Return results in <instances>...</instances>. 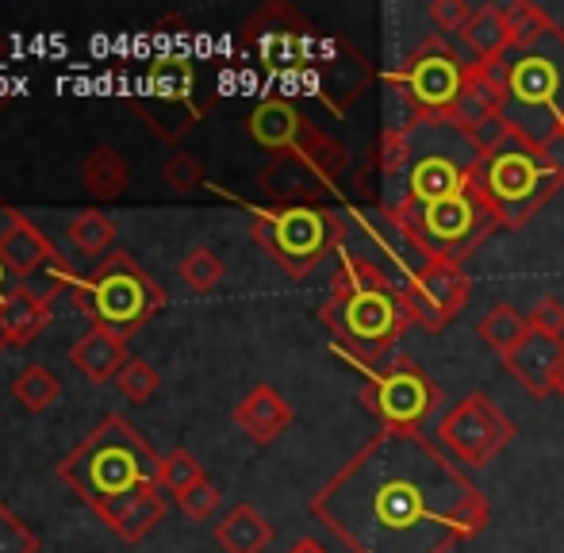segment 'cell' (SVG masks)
Returning <instances> with one entry per match:
<instances>
[{"mask_svg":"<svg viewBox=\"0 0 564 553\" xmlns=\"http://www.w3.org/2000/svg\"><path fill=\"white\" fill-rule=\"evenodd\" d=\"M312 516L349 553H449L488 527L491 503L423 431L380 426L312 496Z\"/></svg>","mask_w":564,"mask_h":553,"instance_id":"6da1fadb","label":"cell"},{"mask_svg":"<svg viewBox=\"0 0 564 553\" xmlns=\"http://www.w3.org/2000/svg\"><path fill=\"white\" fill-rule=\"evenodd\" d=\"M480 150L468 131L438 116H411L380 135L377 165L388 185L400 188V208H423L473 188Z\"/></svg>","mask_w":564,"mask_h":553,"instance_id":"7a4b0ae2","label":"cell"},{"mask_svg":"<svg viewBox=\"0 0 564 553\" xmlns=\"http://www.w3.org/2000/svg\"><path fill=\"white\" fill-rule=\"evenodd\" d=\"M496 93L499 120L511 135L550 150L564 135V31L553 28L527 46H511L499 62L480 66Z\"/></svg>","mask_w":564,"mask_h":553,"instance_id":"3957f363","label":"cell"},{"mask_svg":"<svg viewBox=\"0 0 564 553\" xmlns=\"http://www.w3.org/2000/svg\"><path fill=\"white\" fill-rule=\"evenodd\" d=\"M58 480L100 511L162 485V457L123 415H105L97 431L58 462Z\"/></svg>","mask_w":564,"mask_h":553,"instance_id":"277c9868","label":"cell"},{"mask_svg":"<svg viewBox=\"0 0 564 553\" xmlns=\"http://www.w3.org/2000/svg\"><path fill=\"white\" fill-rule=\"evenodd\" d=\"M564 185V173L545 150L530 147L519 135H507L499 147L484 150L473 173V188L503 231L527 227L550 196Z\"/></svg>","mask_w":564,"mask_h":553,"instance_id":"5b68a950","label":"cell"},{"mask_svg":"<svg viewBox=\"0 0 564 553\" xmlns=\"http://www.w3.org/2000/svg\"><path fill=\"white\" fill-rule=\"evenodd\" d=\"M319 323L335 335V350L357 369H377L392 358L400 338L408 335L411 315L400 289L330 292L319 307Z\"/></svg>","mask_w":564,"mask_h":553,"instance_id":"8992f818","label":"cell"},{"mask_svg":"<svg viewBox=\"0 0 564 553\" xmlns=\"http://www.w3.org/2000/svg\"><path fill=\"white\" fill-rule=\"evenodd\" d=\"M165 289L154 281L127 250H112L97 270L82 276L74 289V304L82 315H89L93 327L116 330L131 338L165 307Z\"/></svg>","mask_w":564,"mask_h":553,"instance_id":"52a82bcc","label":"cell"},{"mask_svg":"<svg viewBox=\"0 0 564 553\" xmlns=\"http://www.w3.org/2000/svg\"><path fill=\"white\" fill-rule=\"evenodd\" d=\"M250 239L281 265L292 281H304L315 273L330 254L346 247V224L323 204H269V208H253Z\"/></svg>","mask_w":564,"mask_h":553,"instance_id":"ba28073f","label":"cell"},{"mask_svg":"<svg viewBox=\"0 0 564 553\" xmlns=\"http://www.w3.org/2000/svg\"><path fill=\"white\" fill-rule=\"evenodd\" d=\"M349 165V150L335 135L315 128L300 147L281 150L269 158L258 185L273 204L296 208V204H323L338 193V181Z\"/></svg>","mask_w":564,"mask_h":553,"instance_id":"9c48e42d","label":"cell"},{"mask_svg":"<svg viewBox=\"0 0 564 553\" xmlns=\"http://www.w3.org/2000/svg\"><path fill=\"white\" fill-rule=\"evenodd\" d=\"M468 69H473V62L460 58V51L446 35H431L388 74V85L395 97L408 100L411 116L453 120L460 97H465Z\"/></svg>","mask_w":564,"mask_h":553,"instance_id":"30bf717a","label":"cell"},{"mask_svg":"<svg viewBox=\"0 0 564 553\" xmlns=\"http://www.w3.org/2000/svg\"><path fill=\"white\" fill-rule=\"evenodd\" d=\"M403 216V224L419 235L426 250L442 262H465L473 258L484 242L491 239V231H499L496 216L488 212V204L476 196V188H465L457 196H446L438 204H423V208H400L388 204Z\"/></svg>","mask_w":564,"mask_h":553,"instance_id":"8fae6325","label":"cell"},{"mask_svg":"<svg viewBox=\"0 0 564 553\" xmlns=\"http://www.w3.org/2000/svg\"><path fill=\"white\" fill-rule=\"evenodd\" d=\"M361 404L388 431H419L442 404V389L408 358H388L384 366L365 369Z\"/></svg>","mask_w":564,"mask_h":553,"instance_id":"7c38bea8","label":"cell"},{"mask_svg":"<svg viewBox=\"0 0 564 553\" xmlns=\"http://www.w3.org/2000/svg\"><path fill=\"white\" fill-rule=\"evenodd\" d=\"M131 108L154 128L158 139H185L204 116V105H196V66L181 54H158L147 66L142 97H131Z\"/></svg>","mask_w":564,"mask_h":553,"instance_id":"4fadbf2b","label":"cell"},{"mask_svg":"<svg viewBox=\"0 0 564 553\" xmlns=\"http://www.w3.org/2000/svg\"><path fill=\"white\" fill-rule=\"evenodd\" d=\"M438 442L453 462H465L468 469H484L514 442V423L491 397L468 392L438 423Z\"/></svg>","mask_w":564,"mask_h":553,"instance_id":"5bb4252c","label":"cell"},{"mask_svg":"<svg viewBox=\"0 0 564 553\" xmlns=\"http://www.w3.org/2000/svg\"><path fill=\"white\" fill-rule=\"evenodd\" d=\"M468 296H473V281H468L465 265L442 262L438 258V262H431L403 289V307H408L411 323L438 335V330H446L465 312Z\"/></svg>","mask_w":564,"mask_h":553,"instance_id":"9a60e30c","label":"cell"},{"mask_svg":"<svg viewBox=\"0 0 564 553\" xmlns=\"http://www.w3.org/2000/svg\"><path fill=\"white\" fill-rule=\"evenodd\" d=\"M242 46L265 66H300L312 54V23L292 4H265L242 23Z\"/></svg>","mask_w":564,"mask_h":553,"instance_id":"2e32d148","label":"cell"},{"mask_svg":"<svg viewBox=\"0 0 564 553\" xmlns=\"http://www.w3.org/2000/svg\"><path fill=\"white\" fill-rule=\"evenodd\" d=\"M304 82L315 89V97L330 108V112H346L369 85V66L365 58L341 39H330L323 46H312L304 66Z\"/></svg>","mask_w":564,"mask_h":553,"instance_id":"e0dca14e","label":"cell"},{"mask_svg":"<svg viewBox=\"0 0 564 553\" xmlns=\"http://www.w3.org/2000/svg\"><path fill=\"white\" fill-rule=\"evenodd\" d=\"M503 366L534 400L553 397L557 392V377L564 369V338L530 327V335L507 354Z\"/></svg>","mask_w":564,"mask_h":553,"instance_id":"ac0fdd59","label":"cell"},{"mask_svg":"<svg viewBox=\"0 0 564 553\" xmlns=\"http://www.w3.org/2000/svg\"><path fill=\"white\" fill-rule=\"evenodd\" d=\"M246 131H250V139L258 142V147H265L269 154H281V150L300 147V142H304L315 131V123L307 120V116L300 112L292 100L269 97V100H261V105L250 112V120H246Z\"/></svg>","mask_w":564,"mask_h":553,"instance_id":"d6986e66","label":"cell"},{"mask_svg":"<svg viewBox=\"0 0 564 553\" xmlns=\"http://www.w3.org/2000/svg\"><path fill=\"white\" fill-rule=\"evenodd\" d=\"M235 423L253 446H269L292 426V404L273 384H253L235 404Z\"/></svg>","mask_w":564,"mask_h":553,"instance_id":"ffe728a7","label":"cell"},{"mask_svg":"<svg viewBox=\"0 0 564 553\" xmlns=\"http://www.w3.org/2000/svg\"><path fill=\"white\" fill-rule=\"evenodd\" d=\"M131 354H127V338L116 335V330H105V327H93L69 346V366L93 384H108L116 381L119 373L127 369Z\"/></svg>","mask_w":564,"mask_h":553,"instance_id":"44dd1931","label":"cell"},{"mask_svg":"<svg viewBox=\"0 0 564 553\" xmlns=\"http://www.w3.org/2000/svg\"><path fill=\"white\" fill-rule=\"evenodd\" d=\"M97 516L119 542H131L134 546L165 519V500L158 496V488H142V492L127 496V500L112 503V508H100Z\"/></svg>","mask_w":564,"mask_h":553,"instance_id":"7402d4cb","label":"cell"},{"mask_svg":"<svg viewBox=\"0 0 564 553\" xmlns=\"http://www.w3.org/2000/svg\"><path fill=\"white\" fill-rule=\"evenodd\" d=\"M54 254H58V250L46 242V235L39 231L23 212L8 216V227L0 231V258H4L8 270L20 276V284H23V276H31L43 262H51Z\"/></svg>","mask_w":564,"mask_h":553,"instance_id":"603a6c76","label":"cell"},{"mask_svg":"<svg viewBox=\"0 0 564 553\" xmlns=\"http://www.w3.org/2000/svg\"><path fill=\"white\" fill-rule=\"evenodd\" d=\"M460 43L468 46L476 66H491L511 51V31H507V15L499 4H480L473 8L468 23L460 28Z\"/></svg>","mask_w":564,"mask_h":553,"instance_id":"cb8c5ba5","label":"cell"},{"mask_svg":"<svg viewBox=\"0 0 564 553\" xmlns=\"http://www.w3.org/2000/svg\"><path fill=\"white\" fill-rule=\"evenodd\" d=\"M216 542L224 553H265L273 542V523L253 503H235L216 523Z\"/></svg>","mask_w":564,"mask_h":553,"instance_id":"d4e9b609","label":"cell"},{"mask_svg":"<svg viewBox=\"0 0 564 553\" xmlns=\"http://www.w3.org/2000/svg\"><path fill=\"white\" fill-rule=\"evenodd\" d=\"M66 239L82 258L105 262V258L116 250V224H112V216H108V212L85 208L66 224Z\"/></svg>","mask_w":564,"mask_h":553,"instance_id":"484cf974","label":"cell"},{"mask_svg":"<svg viewBox=\"0 0 564 553\" xmlns=\"http://www.w3.org/2000/svg\"><path fill=\"white\" fill-rule=\"evenodd\" d=\"M82 177H85V188H89L97 200H116V196H123L127 185H131V165H127V158L119 154L116 147H97L85 158Z\"/></svg>","mask_w":564,"mask_h":553,"instance_id":"4316f807","label":"cell"},{"mask_svg":"<svg viewBox=\"0 0 564 553\" xmlns=\"http://www.w3.org/2000/svg\"><path fill=\"white\" fill-rule=\"evenodd\" d=\"M476 335H480L484 346H488V350H496L499 361H503L507 354H511L514 346L530 335V319L514 304H496L480 323H476Z\"/></svg>","mask_w":564,"mask_h":553,"instance_id":"83f0119b","label":"cell"},{"mask_svg":"<svg viewBox=\"0 0 564 553\" xmlns=\"http://www.w3.org/2000/svg\"><path fill=\"white\" fill-rule=\"evenodd\" d=\"M0 319H4L8 343H12V346H28V343H35V338L46 330V323H51V307L35 304V300H31L28 292L20 289L15 296H8L4 304H0Z\"/></svg>","mask_w":564,"mask_h":553,"instance_id":"f1b7e54d","label":"cell"},{"mask_svg":"<svg viewBox=\"0 0 564 553\" xmlns=\"http://www.w3.org/2000/svg\"><path fill=\"white\" fill-rule=\"evenodd\" d=\"M77 281H82V276H77L74 265H69L62 254H54L51 262H43L31 276H23L20 289L28 292V296L35 300V304L51 307L54 300L62 296V292H74V289H77Z\"/></svg>","mask_w":564,"mask_h":553,"instance_id":"f546056e","label":"cell"},{"mask_svg":"<svg viewBox=\"0 0 564 553\" xmlns=\"http://www.w3.org/2000/svg\"><path fill=\"white\" fill-rule=\"evenodd\" d=\"M12 397H15V404H20L23 412L35 415V412H46V408L62 397V384L46 366H28V369H20V373L12 377Z\"/></svg>","mask_w":564,"mask_h":553,"instance_id":"4dcf8cb0","label":"cell"},{"mask_svg":"<svg viewBox=\"0 0 564 553\" xmlns=\"http://www.w3.org/2000/svg\"><path fill=\"white\" fill-rule=\"evenodd\" d=\"M177 273H181V281L188 284V289L196 292V296H208V292H216L219 284H224V262H219V254L216 250H208V247H193L185 258H181V265H177Z\"/></svg>","mask_w":564,"mask_h":553,"instance_id":"1f68e13d","label":"cell"},{"mask_svg":"<svg viewBox=\"0 0 564 553\" xmlns=\"http://www.w3.org/2000/svg\"><path fill=\"white\" fill-rule=\"evenodd\" d=\"M503 15H507V31H511V46H527L534 39H542L545 31L557 28L550 20V12L542 4H534V0H514V4L503 8Z\"/></svg>","mask_w":564,"mask_h":553,"instance_id":"d6a6232c","label":"cell"},{"mask_svg":"<svg viewBox=\"0 0 564 553\" xmlns=\"http://www.w3.org/2000/svg\"><path fill=\"white\" fill-rule=\"evenodd\" d=\"M204 480V465L196 462V454H188V449H173V454L162 457V488L173 496L188 492L193 485H200Z\"/></svg>","mask_w":564,"mask_h":553,"instance_id":"836d02e7","label":"cell"},{"mask_svg":"<svg viewBox=\"0 0 564 553\" xmlns=\"http://www.w3.org/2000/svg\"><path fill=\"white\" fill-rule=\"evenodd\" d=\"M116 384H119V392L131 400V404H147V400H154V392L162 389V373H158L150 361L131 358L123 373L116 377Z\"/></svg>","mask_w":564,"mask_h":553,"instance_id":"e575fe53","label":"cell"},{"mask_svg":"<svg viewBox=\"0 0 564 553\" xmlns=\"http://www.w3.org/2000/svg\"><path fill=\"white\" fill-rule=\"evenodd\" d=\"M0 553H39V534L8 503H0Z\"/></svg>","mask_w":564,"mask_h":553,"instance_id":"d590c367","label":"cell"},{"mask_svg":"<svg viewBox=\"0 0 564 553\" xmlns=\"http://www.w3.org/2000/svg\"><path fill=\"white\" fill-rule=\"evenodd\" d=\"M219 503H224V492H219V488L212 485L208 477H204L200 485L188 488V492L177 496V508L185 511L193 523H204V519H212L219 511Z\"/></svg>","mask_w":564,"mask_h":553,"instance_id":"8d00e7d4","label":"cell"},{"mask_svg":"<svg viewBox=\"0 0 564 553\" xmlns=\"http://www.w3.org/2000/svg\"><path fill=\"white\" fill-rule=\"evenodd\" d=\"M162 181L173 188V193H193V188L204 185V165L196 162L193 154H173L170 162L162 165Z\"/></svg>","mask_w":564,"mask_h":553,"instance_id":"74e56055","label":"cell"},{"mask_svg":"<svg viewBox=\"0 0 564 553\" xmlns=\"http://www.w3.org/2000/svg\"><path fill=\"white\" fill-rule=\"evenodd\" d=\"M426 15L434 20V28H438V35H446V31H457L468 23V15H473V8L465 4V0H431V8H426Z\"/></svg>","mask_w":564,"mask_h":553,"instance_id":"f35d334b","label":"cell"},{"mask_svg":"<svg viewBox=\"0 0 564 553\" xmlns=\"http://www.w3.org/2000/svg\"><path fill=\"white\" fill-rule=\"evenodd\" d=\"M530 327L564 338V300L561 296H542V300H538V304L530 307Z\"/></svg>","mask_w":564,"mask_h":553,"instance_id":"ab89813d","label":"cell"},{"mask_svg":"<svg viewBox=\"0 0 564 553\" xmlns=\"http://www.w3.org/2000/svg\"><path fill=\"white\" fill-rule=\"evenodd\" d=\"M15 292H20V276L8 270L4 258H0V304H4L8 296H15Z\"/></svg>","mask_w":564,"mask_h":553,"instance_id":"60d3db41","label":"cell"},{"mask_svg":"<svg viewBox=\"0 0 564 553\" xmlns=\"http://www.w3.org/2000/svg\"><path fill=\"white\" fill-rule=\"evenodd\" d=\"M289 553H330V550L323 546V542H315V539H300Z\"/></svg>","mask_w":564,"mask_h":553,"instance_id":"b9f144b4","label":"cell"},{"mask_svg":"<svg viewBox=\"0 0 564 553\" xmlns=\"http://www.w3.org/2000/svg\"><path fill=\"white\" fill-rule=\"evenodd\" d=\"M545 154H550V158H553V165H557V170L564 173V135H561L557 142H553V147L545 150Z\"/></svg>","mask_w":564,"mask_h":553,"instance_id":"7bdbcfd3","label":"cell"},{"mask_svg":"<svg viewBox=\"0 0 564 553\" xmlns=\"http://www.w3.org/2000/svg\"><path fill=\"white\" fill-rule=\"evenodd\" d=\"M8 346H12V343H8V330H4V319H0V354H4V350H8Z\"/></svg>","mask_w":564,"mask_h":553,"instance_id":"ee69618b","label":"cell"},{"mask_svg":"<svg viewBox=\"0 0 564 553\" xmlns=\"http://www.w3.org/2000/svg\"><path fill=\"white\" fill-rule=\"evenodd\" d=\"M557 392L564 397V369H561V377H557Z\"/></svg>","mask_w":564,"mask_h":553,"instance_id":"f6af8a7d","label":"cell"}]
</instances>
